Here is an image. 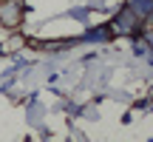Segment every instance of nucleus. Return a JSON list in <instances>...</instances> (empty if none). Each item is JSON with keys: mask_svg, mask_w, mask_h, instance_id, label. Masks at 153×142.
I'll use <instances>...</instances> for the list:
<instances>
[{"mask_svg": "<svg viewBox=\"0 0 153 142\" xmlns=\"http://www.w3.org/2000/svg\"><path fill=\"white\" fill-rule=\"evenodd\" d=\"M133 26H136V14H133V9L122 11L119 20H116V28H119V31H128V28H133Z\"/></svg>", "mask_w": 153, "mask_h": 142, "instance_id": "obj_1", "label": "nucleus"}, {"mask_svg": "<svg viewBox=\"0 0 153 142\" xmlns=\"http://www.w3.org/2000/svg\"><path fill=\"white\" fill-rule=\"evenodd\" d=\"M136 9H139V11H153V3H150V0H139Z\"/></svg>", "mask_w": 153, "mask_h": 142, "instance_id": "obj_2", "label": "nucleus"}]
</instances>
